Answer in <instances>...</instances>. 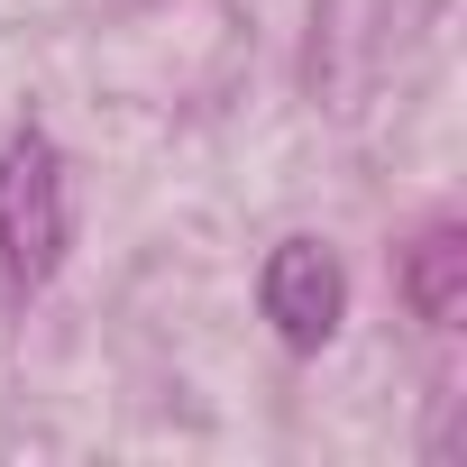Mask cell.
<instances>
[{
	"instance_id": "1",
	"label": "cell",
	"mask_w": 467,
	"mask_h": 467,
	"mask_svg": "<svg viewBox=\"0 0 467 467\" xmlns=\"http://www.w3.org/2000/svg\"><path fill=\"white\" fill-rule=\"evenodd\" d=\"M74 248V192H65V156L47 129H19L0 147V285L19 303L56 285Z\"/></svg>"
},
{
	"instance_id": "2",
	"label": "cell",
	"mask_w": 467,
	"mask_h": 467,
	"mask_svg": "<svg viewBox=\"0 0 467 467\" xmlns=\"http://www.w3.org/2000/svg\"><path fill=\"white\" fill-rule=\"evenodd\" d=\"M257 303H266L285 348H330L339 321H348V275H339V257L321 239H285L266 257V275H257Z\"/></svg>"
},
{
	"instance_id": "3",
	"label": "cell",
	"mask_w": 467,
	"mask_h": 467,
	"mask_svg": "<svg viewBox=\"0 0 467 467\" xmlns=\"http://www.w3.org/2000/svg\"><path fill=\"white\" fill-rule=\"evenodd\" d=\"M403 294H412V312L431 321V330H449L458 312H467V229H431V239L412 248V266H403Z\"/></svg>"
}]
</instances>
